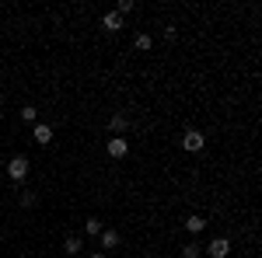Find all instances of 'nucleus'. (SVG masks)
<instances>
[{"label": "nucleus", "mask_w": 262, "mask_h": 258, "mask_svg": "<svg viewBox=\"0 0 262 258\" xmlns=\"http://www.w3.org/2000/svg\"><path fill=\"white\" fill-rule=\"evenodd\" d=\"M63 251H67V255H70V258H74V255H81V251H84V241H81V238H74V234H70V238L63 241Z\"/></svg>", "instance_id": "6e6552de"}, {"label": "nucleus", "mask_w": 262, "mask_h": 258, "mask_svg": "<svg viewBox=\"0 0 262 258\" xmlns=\"http://www.w3.org/2000/svg\"><path fill=\"white\" fill-rule=\"evenodd\" d=\"M18 202L25 206V209H32V206H35V192H21V196H18Z\"/></svg>", "instance_id": "2eb2a0df"}, {"label": "nucleus", "mask_w": 262, "mask_h": 258, "mask_svg": "<svg viewBox=\"0 0 262 258\" xmlns=\"http://www.w3.org/2000/svg\"><path fill=\"white\" fill-rule=\"evenodd\" d=\"M206 251H210V258H227V255H231V241H227V238H213Z\"/></svg>", "instance_id": "20e7f679"}, {"label": "nucleus", "mask_w": 262, "mask_h": 258, "mask_svg": "<svg viewBox=\"0 0 262 258\" xmlns=\"http://www.w3.org/2000/svg\"><path fill=\"white\" fill-rule=\"evenodd\" d=\"M203 147H206V136H203L200 129H185V133H182V150H189V154H200Z\"/></svg>", "instance_id": "f03ea898"}, {"label": "nucleus", "mask_w": 262, "mask_h": 258, "mask_svg": "<svg viewBox=\"0 0 262 258\" xmlns=\"http://www.w3.org/2000/svg\"><path fill=\"white\" fill-rule=\"evenodd\" d=\"M7 178L14 181V185H21V181L28 178V157H25V154H18V157L7 160Z\"/></svg>", "instance_id": "f257e3e1"}, {"label": "nucleus", "mask_w": 262, "mask_h": 258, "mask_svg": "<svg viewBox=\"0 0 262 258\" xmlns=\"http://www.w3.org/2000/svg\"><path fill=\"white\" fill-rule=\"evenodd\" d=\"M101 28H105V32H119V28H122V18L112 11V14H105V18H101Z\"/></svg>", "instance_id": "1a4fd4ad"}, {"label": "nucleus", "mask_w": 262, "mask_h": 258, "mask_svg": "<svg viewBox=\"0 0 262 258\" xmlns=\"http://www.w3.org/2000/svg\"><path fill=\"white\" fill-rule=\"evenodd\" d=\"M98 238H101V248L105 251H116L119 248V230H101Z\"/></svg>", "instance_id": "0eeeda50"}, {"label": "nucleus", "mask_w": 262, "mask_h": 258, "mask_svg": "<svg viewBox=\"0 0 262 258\" xmlns=\"http://www.w3.org/2000/svg\"><path fill=\"white\" fill-rule=\"evenodd\" d=\"M32 139H35V143H42V147H46V143H49V139H53V126H46V122H39V126H35V129H32Z\"/></svg>", "instance_id": "39448f33"}, {"label": "nucleus", "mask_w": 262, "mask_h": 258, "mask_svg": "<svg viewBox=\"0 0 262 258\" xmlns=\"http://www.w3.org/2000/svg\"><path fill=\"white\" fill-rule=\"evenodd\" d=\"M18 115H21L25 122H35V119H39V108H35V105H25V108H21Z\"/></svg>", "instance_id": "4468645a"}, {"label": "nucleus", "mask_w": 262, "mask_h": 258, "mask_svg": "<svg viewBox=\"0 0 262 258\" xmlns=\"http://www.w3.org/2000/svg\"><path fill=\"white\" fill-rule=\"evenodd\" d=\"M133 45H137V49H140V53H147V49H154V39H150V35H147V32H140V35H137V39H133Z\"/></svg>", "instance_id": "f8f14e48"}, {"label": "nucleus", "mask_w": 262, "mask_h": 258, "mask_svg": "<svg viewBox=\"0 0 262 258\" xmlns=\"http://www.w3.org/2000/svg\"><path fill=\"white\" fill-rule=\"evenodd\" d=\"M84 234L98 238V234H101V220H98V217H88V220H84Z\"/></svg>", "instance_id": "9b49d317"}, {"label": "nucleus", "mask_w": 262, "mask_h": 258, "mask_svg": "<svg viewBox=\"0 0 262 258\" xmlns=\"http://www.w3.org/2000/svg\"><path fill=\"white\" fill-rule=\"evenodd\" d=\"M108 129H112V133H116V136H122V133H126V129H129V119H126V115H122V112H116V115H112V119H108Z\"/></svg>", "instance_id": "423d86ee"}, {"label": "nucleus", "mask_w": 262, "mask_h": 258, "mask_svg": "<svg viewBox=\"0 0 262 258\" xmlns=\"http://www.w3.org/2000/svg\"><path fill=\"white\" fill-rule=\"evenodd\" d=\"M91 258H108V255H105V251H101V255H91Z\"/></svg>", "instance_id": "f3484780"}, {"label": "nucleus", "mask_w": 262, "mask_h": 258, "mask_svg": "<svg viewBox=\"0 0 262 258\" xmlns=\"http://www.w3.org/2000/svg\"><path fill=\"white\" fill-rule=\"evenodd\" d=\"M129 11H137V4H133V0H119V11H116V14H129Z\"/></svg>", "instance_id": "dca6fc26"}, {"label": "nucleus", "mask_w": 262, "mask_h": 258, "mask_svg": "<svg viewBox=\"0 0 262 258\" xmlns=\"http://www.w3.org/2000/svg\"><path fill=\"white\" fill-rule=\"evenodd\" d=\"M200 255H203V248L196 244V241H189V244L182 248V258H200Z\"/></svg>", "instance_id": "ddd939ff"}, {"label": "nucleus", "mask_w": 262, "mask_h": 258, "mask_svg": "<svg viewBox=\"0 0 262 258\" xmlns=\"http://www.w3.org/2000/svg\"><path fill=\"white\" fill-rule=\"evenodd\" d=\"M126 154H129V139H126V136H116V139H108V157L122 160Z\"/></svg>", "instance_id": "7ed1b4c3"}, {"label": "nucleus", "mask_w": 262, "mask_h": 258, "mask_svg": "<svg viewBox=\"0 0 262 258\" xmlns=\"http://www.w3.org/2000/svg\"><path fill=\"white\" fill-rule=\"evenodd\" d=\"M203 227H206V220H203V217H196V213H192V217H185V230H189V234H200Z\"/></svg>", "instance_id": "9d476101"}]
</instances>
